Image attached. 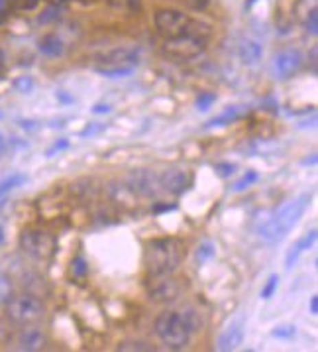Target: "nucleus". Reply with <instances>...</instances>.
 Instances as JSON below:
<instances>
[{
    "label": "nucleus",
    "instance_id": "nucleus-26",
    "mask_svg": "<svg viewBox=\"0 0 318 352\" xmlns=\"http://www.w3.org/2000/svg\"><path fill=\"white\" fill-rule=\"evenodd\" d=\"M16 10H22V12H30V10H36L40 0H8Z\"/></svg>",
    "mask_w": 318,
    "mask_h": 352
},
{
    "label": "nucleus",
    "instance_id": "nucleus-31",
    "mask_svg": "<svg viewBox=\"0 0 318 352\" xmlns=\"http://www.w3.org/2000/svg\"><path fill=\"white\" fill-rule=\"evenodd\" d=\"M183 2H185L191 10H198V12L205 10L208 6V0H183Z\"/></svg>",
    "mask_w": 318,
    "mask_h": 352
},
{
    "label": "nucleus",
    "instance_id": "nucleus-21",
    "mask_svg": "<svg viewBox=\"0 0 318 352\" xmlns=\"http://www.w3.org/2000/svg\"><path fill=\"white\" fill-rule=\"evenodd\" d=\"M26 182V177L24 175H10L8 179H4V182H0V199L4 197V195H8L12 189H16V187H20V185Z\"/></svg>",
    "mask_w": 318,
    "mask_h": 352
},
{
    "label": "nucleus",
    "instance_id": "nucleus-15",
    "mask_svg": "<svg viewBox=\"0 0 318 352\" xmlns=\"http://www.w3.org/2000/svg\"><path fill=\"white\" fill-rule=\"evenodd\" d=\"M238 56H240V61H242L244 65H249V67H251V65H258L263 57L262 43L246 38L244 42L240 43V47H238Z\"/></svg>",
    "mask_w": 318,
    "mask_h": 352
},
{
    "label": "nucleus",
    "instance_id": "nucleus-16",
    "mask_svg": "<svg viewBox=\"0 0 318 352\" xmlns=\"http://www.w3.org/2000/svg\"><path fill=\"white\" fill-rule=\"evenodd\" d=\"M317 242V230H310L308 234H304L303 239L299 240L293 248H291L289 252H287V256H285V268L291 270L297 262H299V258L303 256L313 244Z\"/></svg>",
    "mask_w": 318,
    "mask_h": 352
},
{
    "label": "nucleus",
    "instance_id": "nucleus-10",
    "mask_svg": "<svg viewBox=\"0 0 318 352\" xmlns=\"http://www.w3.org/2000/svg\"><path fill=\"white\" fill-rule=\"evenodd\" d=\"M128 187L138 193V195H144V197H152V195H157L159 191V177L153 175L152 171L148 169H138V171H132L130 177H128Z\"/></svg>",
    "mask_w": 318,
    "mask_h": 352
},
{
    "label": "nucleus",
    "instance_id": "nucleus-38",
    "mask_svg": "<svg viewBox=\"0 0 318 352\" xmlns=\"http://www.w3.org/2000/svg\"><path fill=\"white\" fill-rule=\"evenodd\" d=\"M4 65H6V59H4V54H2V50H0V73L4 71Z\"/></svg>",
    "mask_w": 318,
    "mask_h": 352
},
{
    "label": "nucleus",
    "instance_id": "nucleus-11",
    "mask_svg": "<svg viewBox=\"0 0 318 352\" xmlns=\"http://www.w3.org/2000/svg\"><path fill=\"white\" fill-rule=\"evenodd\" d=\"M159 185L161 189L171 193V195H181L189 189L191 185V177L185 169L181 168H169L159 175Z\"/></svg>",
    "mask_w": 318,
    "mask_h": 352
},
{
    "label": "nucleus",
    "instance_id": "nucleus-14",
    "mask_svg": "<svg viewBox=\"0 0 318 352\" xmlns=\"http://www.w3.org/2000/svg\"><path fill=\"white\" fill-rule=\"evenodd\" d=\"M242 342H244V323L236 321L228 329H224V333L218 337V351H236Z\"/></svg>",
    "mask_w": 318,
    "mask_h": 352
},
{
    "label": "nucleus",
    "instance_id": "nucleus-28",
    "mask_svg": "<svg viewBox=\"0 0 318 352\" xmlns=\"http://www.w3.org/2000/svg\"><path fill=\"white\" fill-rule=\"evenodd\" d=\"M295 333H297V331H295V327H293V324H283V327H277L271 335L277 338H293L295 337Z\"/></svg>",
    "mask_w": 318,
    "mask_h": 352
},
{
    "label": "nucleus",
    "instance_id": "nucleus-13",
    "mask_svg": "<svg viewBox=\"0 0 318 352\" xmlns=\"http://www.w3.org/2000/svg\"><path fill=\"white\" fill-rule=\"evenodd\" d=\"M47 338L42 333V329H36V327H28L22 329V333L18 335V349L20 351H28V352H36L42 351L45 346Z\"/></svg>",
    "mask_w": 318,
    "mask_h": 352
},
{
    "label": "nucleus",
    "instance_id": "nucleus-39",
    "mask_svg": "<svg viewBox=\"0 0 318 352\" xmlns=\"http://www.w3.org/2000/svg\"><path fill=\"white\" fill-rule=\"evenodd\" d=\"M54 4H61V2H67V0H52Z\"/></svg>",
    "mask_w": 318,
    "mask_h": 352
},
{
    "label": "nucleus",
    "instance_id": "nucleus-40",
    "mask_svg": "<svg viewBox=\"0 0 318 352\" xmlns=\"http://www.w3.org/2000/svg\"><path fill=\"white\" fill-rule=\"evenodd\" d=\"M2 148H4V142H2V136H0V152H2Z\"/></svg>",
    "mask_w": 318,
    "mask_h": 352
},
{
    "label": "nucleus",
    "instance_id": "nucleus-7",
    "mask_svg": "<svg viewBox=\"0 0 318 352\" xmlns=\"http://www.w3.org/2000/svg\"><path fill=\"white\" fill-rule=\"evenodd\" d=\"M207 40L208 38H203V36H198V34L187 32V34H183V36L166 40L163 50H166L167 56L187 61V59H194V57L205 54V50H207Z\"/></svg>",
    "mask_w": 318,
    "mask_h": 352
},
{
    "label": "nucleus",
    "instance_id": "nucleus-41",
    "mask_svg": "<svg viewBox=\"0 0 318 352\" xmlns=\"http://www.w3.org/2000/svg\"><path fill=\"white\" fill-rule=\"evenodd\" d=\"M2 240H4V234H2V228H0V244H2Z\"/></svg>",
    "mask_w": 318,
    "mask_h": 352
},
{
    "label": "nucleus",
    "instance_id": "nucleus-34",
    "mask_svg": "<svg viewBox=\"0 0 318 352\" xmlns=\"http://www.w3.org/2000/svg\"><path fill=\"white\" fill-rule=\"evenodd\" d=\"M65 148H69V142L61 140L59 144H56V146H54V148H52L49 152H47V155H54L56 152H59V150H65Z\"/></svg>",
    "mask_w": 318,
    "mask_h": 352
},
{
    "label": "nucleus",
    "instance_id": "nucleus-22",
    "mask_svg": "<svg viewBox=\"0 0 318 352\" xmlns=\"http://www.w3.org/2000/svg\"><path fill=\"white\" fill-rule=\"evenodd\" d=\"M214 254H216V248H214V244H212V242H205V244H201V246H198V250H196V264H205L207 260L214 258Z\"/></svg>",
    "mask_w": 318,
    "mask_h": 352
},
{
    "label": "nucleus",
    "instance_id": "nucleus-32",
    "mask_svg": "<svg viewBox=\"0 0 318 352\" xmlns=\"http://www.w3.org/2000/svg\"><path fill=\"white\" fill-rule=\"evenodd\" d=\"M10 12V2L8 0H0V22H4Z\"/></svg>",
    "mask_w": 318,
    "mask_h": 352
},
{
    "label": "nucleus",
    "instance_id": "nucleus-27",
    "mask_svg": "<svg viewBox=\"0 0 318 352\" xmlns=\"http://www.w3.org/2000/svg\"><path fill=\"white\" fill-rule=\"evenodd\" d=\"M73 274H75L77 278H84V276L89 274V266H87L84 258H81V256L73 260Z\"/></svg>",
    "mask_w": 318,
    "mask_h": 352
},
{
    "label": "nucleus",
    "instance_id": "nucleus-17",
    "mask_svg": "<svg viewBox=\"0 0 318 352\" xmlns=\"http://www.w3.org/2000/svg\"><path fill=\"white\" fill-rule=\"evenodd\" d=\"M38 47H40V52H42L43 56L47 57H59L63 56V52H65V45H63V42L57 38L56 34L43 36L40 43H38Z\"/></svg>",
    "mask_w": 318,
    "mask_h": 352
},
{
    "label": "nucleus",
    "instance_id": "nucleus-5",
    "mask_svg": "<svg viewBox=\"0 0 318 352\" xmlns=\"http://www.w3.org/2000/svg\"><path fill=\"white\" fill-rule=\"evenodd\" d=\"M45 315L43 303L36 296L22 294V296H12L6 301V317L16 324H34L42 321Z\"/></svg>",
    "mask_w": 318,
    "mask_h": 352
},
{
    "label": "nucleus",
    "instance_id": "nucleus-23",
    "mask_svg": "<svg viewBox=\"0 0 318 352\" xmlns=\"http://www.w3.org/2000/svg\"><path fill=\"white\" fill-rule=\"evenodd\" d=\"M214 100H216L214 93H201V95L196 97V109H198L201 113H207L208 109L214 104Z\"/></svg>",
    "mask_w": 318,
    "mask_h": 352
},
{
    "label": "nucleus",
    "instance_id": "nucleus-8",
    "mask_svg": "<svg viewBox=\"0 0 318 352\" xmlns=\"http://www.w3.org/2000/svg\"><path fill=\"white\" fill-rule=\"evenodd\" d=\"M153 22H155V28L159 32V36H163L166 40H171V38L187 34L193 18H189L185 12L175 10V8H161L155 12Z\"/></svg>",
    "mask_w": 318,
    "mask_h": 352
},
{
    "label": "nucleus",
    "instance_id": "nucleus-1",
    "mask_svg": "<svg viewBox=\"0 0 318 352\" xmlns=\"http://www.w3.org/2000/svg\"><path fill=\"white\" fill-rule=\"evenodd\" d=\"M187 256L185 244L179 239H155L148 242L144 264L150 276H173Z\"/></svg>",
    "mask_w": 318,
    "mask_h": 352
},
{
    "label": "nucleus",
    "instance_id": "nucleus-9",
    "mask_svg": "<svg viewBox=\"0 0 318 352\" xmlns=\"http://www.w3.org/2000/svg\"><path fill=\"white\" fill-rule=\"evenodd\" d=\"M303 65V54L299 50H283L273 57V73L277 79L287 81Z\"/></svg>",
    "mask_w": 318,
    "mask_h": 352
},
{
    "label": "nucleus",
    "instance_id": "nucleus-36",
    "mask_svg": "<svg viewBox=\"0 0 318 352\" xmlns=\"http://www.w3.org/2000/svg\"><path fill=\"white\" fill-rule=\"evenodd\" d=\"M173 209H175V205H155V207H153V211H155V212L173 211Z\"/></svg>",
    "mask_w": 318,
    "mask_h": 352
},
{
    "label": "nucleus",
    "instance_id": "nucleus-25",
    "mask_svg": "<svg viewBox=\"0 0 318 352\" xmlns=\"http://www.w3.org/2000/svg\"><path fill=\"white\" fill-rule=\"evenodd\" d=\"M258 179H260V175H258L255 171H248V173L234 185V191H244V189H248L249 185L255 184Z\"/></svg>",
    "mask_w": 318,
    "mask_h": 352
},
{
    "label": "nucleus",
    "instance_id": "nucleus-35",
    "mask_svg": "<svg viewBox=\"0 0 318 352\" xmlns=\"http://www.w3.org/2000/svg\"><path fill=\"white\" fill-rule=\"evenodd\" d=\"M310 313H313L315 317L318 315V297L317 296L310 297Z\"/></svg>",
    "mask_w": 318,
    "mask_h": 352
},
{
    "label": "nucleus",
    "instance_id": "nucleus-37",
    "mask_svg": "<svg viewBox=\"0 0 318 352\" xmlns=\"http://www.w3.org/2000/svg\"><path fill=\"white\" fill-rule=\"evenodd\" d=\"M93 113H95V114L111 113V107H106V104H104V107H102V104H97V107H95V109H93Z\"/></svg>",
    "mask_w": 318,
    "mask_h": 352
},
{
    "label": "nucleus",
    "instance_id": "nucleus-6",
    "mask_svg": "<svg viewBox=\"0 0 318 352\" xmlns=\"http://www.w3.org/2000/svg\"><path fill=\"white\" fill-rule=\"evenodd\" d=\"M20 248L34 260H49L56 254V239L40 228H28L20 236Z\"/></svg>",
    "mask_w": 318,
    "mask_h": 352
},
{
    "label": "nucleus",
    "instance_id": "nucleus-20",
    "mask_svg": "<svg viewBox=\"0 0 318 352\" xmlns=\"http://www.w3.org/2000/svg\"><path fill=\"white\" fill-rule=\"evenodd\" d=\"M12 296H14L12 280H10L4 272H0V305H6V301Z\"/></svg>",
    "mask_w": 318,
    "mask_h": 352
},
{
    "label": "nucleus",
    "instance_id": "nucleus-18",
    "mask_svg": "<svg viewBox=\"0 0 318 352\" xmlns=\"http://www.w3.org/2000/svg\"><path fill=\"white\" fill-rule=\"evenodd\" d=\"M240 116H242V109H240V107H230V109H226L222 114L214 116V118L207 124V128H220L226 126V124H232V122L238 120Z\"/></svg>",
    "mask_w": 318,
    "mask_h": 352
},
{
    "label": "nucleus",
    "instance_id": "nucleus-12",
    "mask_svg": "<svg viewBox=\"0 0 318 352\" xmlns=\"http://www.w3.org/2000/svg\"><path fill=\"white\" fill-rule=\"evenodd\" d=\"M152 285H150V296L155 301H171L179 296L181 287L171 276H152Z\"/></svg>",
    "mask_w": 318,
    "mask_h": 352
},
{
    "label": "nucleus",
    "instance_id": "nucleus-29",
    "mask_svg": "<svg viewBox=\"0 0 318 352\" xmlns=\"http://www.w3.org/2000/svg\"><path fill=\"white\" fill-rule=\"evenodd\" d=\"M306 30L313 34V36H317V30H318V14H317V8L308 14V20H306Z\"/></svg>",
    "mask_w": 318,
    "mask_h": 352
},
{
    "label": "nucleus",
    "instance_id": "nucleus-2",
    "mask_svg": "<svg viewBox=\"0 0 318 352\" xmlns=\"http://www.w3.org/2000/svg\"><path fill=\"white\" fill-rule=\"evenodd\" d=\"M155 335L173 351L185 349L191 340L193 331H196L194 311H163L155 319Z\"/></svg>",
    "mask_w": 318,
    "mask_h": 352
},
{
    "label": "nucleus",
    "instance_id": "nucleus-4",
    "mask_svg": "<svg viewBox=\"0 0 318 352\" xmlns=\"http://www.w3.org/2000/svg\"><path fill=\"white\" fill-rule=\"evenodd\" d=\"M98 61L100 65L95 67L97 73L111 79H122V77L132 75L138 67L139 52L136 47H116L109 54H104Z\"/></svg>",
    "mask_w": 318,
    "mask_h": 352
},
{
    "label": "nucleus",
    "instance_id": "nucleus-24",
    "mask_svg": "<svg viewBox=\"0 0 318 352\" xmlns=\"http://www.w3.org/2000/svg\"><path fill=\"white\" fill-rule=\"evenodd\" d=\"M277 285H279V276L273 274V276H269V280L265 282L262 289V299H271L273 294L277 292Z\"/></svg>",
    "mask_w": 318,
    "mask_h": 352
},
{
    "label": "nucleus",
    "instance_id": "nucleus-30",
    "mask_svg": "<svg viewBox=\"0 0 318 352\" xmlns=\"http://www.w3.org/2000/svg\"><path fill=\"white\" fill-rule=\"evenodd\" d=\"M214 169L220 173V177H228V175H232V173H234L236 166L234 164H216Z\"/></svg>",
    "mask_w": 318,
    "mask_h": 352
},
{
    "label": "nucleus",
    "instance_id": "nucleus-3",
    "mask_svg": "<svg viewBox=\"0 0 318 352\" xmlns=\"http://www.w3.org/2000/svg\"><path fill=\"white\" fill-rule=\"evenodd\" d=\"M310 203V195L303 193L295 201H291L287 205H283L279 211L260 228V239L265 242H279L285 239V234L289 232L293 226L299 223V219L303 217L306 207Z\"/></svg>",
    "mask_w": 318,
    "mask_h": 352
},
{
    "label": "nucleus",
    "instance_id": "nucleus-33",
    "mask_svg": "<svg viewBox=\"0 0 318 352\" xmlns=\"http://www.w3.org/2000/svg\"><path fill=\"white\" fill-rule=\"evenodd\" d=\"M120 351H150V346H141V342H132V346L120 344Z\"/></svg>",
    "mask_w": 318,
    "mask_h": 352
},
{
    "label": "nucleus",
    "instance_id": "nucleus-19",
    "mask_svg": "<svg viewBox=\"0 0 318 352\" xmlns=\"http://www.w3.org/2000/svg\"><path fill=\"white\" fill-rule=\"evenodd\" d=\"M109 6L116 12L136 14L141 10V0H109Z\"/></svg>",
    "mask_w": 318,
    "mask_h": 352
}]
</instances>
